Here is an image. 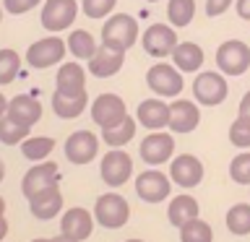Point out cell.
<instances>
[{"label":"cell","instance_id":"7bdbcfd3","mask_svg":"<svg viewBox=\"0 0 250 242\" xmlns=\"http://www.w3.org/2000/svg\"><path fill=\"white\" fill-rule=\"evenodd\" d=\"M52 242H76V240L65 237V234H58V237H52Z\"/></svg>","mask_w":250,"mask_h":242},{"label":"cell","instance_id":"7c38bea8","mask_svg":"<svg viewBox=\"0 0 250 242\" xmlns=\"http://www.w3.org/2000/svg\"><path fill=\"white\" fill-rule=\"evenodd\" d=\"M89 115H91L94 125H99L104 130V128H112V125L123 122L128 117V107H125V99L120 94L104 91L89 104Z\"/></svg>","mask_w":250,"mask_h":242},{"label":"cell","instance_id":"6da1fadb","mask_svg":"<svg viewBox=\"0 0 250 242\" xmlns=\"http://www.w3.org/2000/svg\"><path fill=\"white\" fill-rule=\"evenodd\" d=\"M141 39L138 21L128 13H112L102 23V44L117 52H128Z\"/></svg>","mask_w":250,"mask_h":242},{"label":"cell","instance_id":"3957f363","mask_svg":"<svg viewBox=\"0 0 250 242\" xmlns=\"http://www.w3.org/2000/svg\"><path fill=\"white\" fill-rule=\"evenodd\" d=\"M216 70H222L227 78L245 76L250 70V44L242 39H227L216 47L214 52Z\"/></svg>","mask_w":250,"mask_h":242},{"label":"cell","instance_id":"7a4b0ae2","mask_svg":"<svg viewBox=\"0 0 250 242\" xmlns=\"http://www.w3.org/2000/svg\"><path fill=\"white\" fill-rule=\"evenodd\" d=\"M193 99L201 107H219L229 97V78L222 70H201L190 83Z\"/></svg>","mask_w":250,"mask_h":242},{"label":"cell","instance_id":"e0dca14e","mask_svg":"<svg viewBox=\"0 0 250 242\" xmlns=\"http://www.w3.org/2000/svg\"><path fill=\"white\" fill-rule=\"evenodd\" d=\"M94 224H97V219H94L91 211L76 206V208L62 211V216H60V234H65V237L76 240V242H83V240L91 237Z\"/></svg>","mask_w":250,"mask_h":242},{"label":"cell","instance_id":"8fae6325","mask_svg":"<svg viewBox=\"0 0 250 242\" xmlns=\"http://www.w3.org/2000/svg\"><path fill=\"white\" fill-rule=\"evenodd\" d=\"M78 11H81L78 0H44L39 21H42V26L50 34H60V31L73 26Z\"/></svg>","mask_w":250,"mask_h":242},{"label":"cell","instance_id":"f35d334b","mask_svg":"<svg viewBox=\"0 0 250 242\" xmlns=\"http://www.w3.org/2000/svg\"><path fill=\"white\" fill-rule=\"evenodd\" d=\"M234 11L242 21H250V0H234Z\"/></svg>","mask_w":250,"mask_h":242},{"label":"cell","instance_id":"ee69618b","mask_svg":"<svg viewBox=\"0 0 250 242\" xmlns=\"http://www.w3.org/2000/svg\"><path fill=\"white\" fill-rule=\"evenodd\" d=\"M3 180H5V161L0 159V182H3Z\"/></svg>","mask_w":250,"mask_h":242},{"label":"cell","instance_id":"d6a6232c","mask_svg":"<svg viewBox=\"0 0 250 242\" xmlns=\"http://www.w3.org/2000/svg\"><path fill=\"white\" fill-rule=\"evenodd\" d=\"M21 70V55L11 47H0V86L13 83Z\"/></svg>","mask_w":250,"mask_h":242},{"label":"cell","instance_id":"603a6c76","mask_svg":"<svg viewBox=\"0 0 250 242\" xmlns=\"http://www.w3.org/2000/svg\"><path fill=\"white\" fill-rule=\"evenodd\" d=\"M172 65H175L180 73H201L203 62H206V55H203V47L195 42H180L172 52Z\"/></svg>","mask_w":250,"mask_h":242},{"label":"cell","instance_id":"cb8c5ba5","mask_svg":"<svg viewBox=\"0 0 250 242\" xmlns=\"http://www.w3.org/2000/svg\"><path fill=\"white\" fill-rule=\"evenodd\" d=\"M5 115L11 117V120L31 128V125H37L39 117H42V104H39L34 97H29V94H19V97L8 99V112Z\"/></svg>","mask_w":250,"mask_h":242},{"label":"cell","instance_id":"74e56055","mask_svg":"<svg viewBox=\"0 0 250 242\" xmlns=\"http://www.w3.org/2000/svg\"><path fill=\"white\" fill-rule=\"evenodd\" d=\"M229 5H234V0H206V16L208 19L224 16L227 11H229Z\"/></svg>","mask_w":250,"mask_h":242},{"label":"cell","instance_id":"d4e9b609","mask_svg":"<svg viewBox=\"0 0 250 242\" xmlns=\"http://www.w3.org/2000/svg\"><path fill=\"white\" fill-rule=\"evenodd\" d=\"M50 104H52V112L58 115L60 120H76V117L83 115V109L89 107L91 101H89V94H81V97H65V94L55 91Z\"/></svg>","mask_w":250,"mask_h":242},{"label":"cell","instance_id":"bcb514c9","mask_svg":"<svg viewBox=\"0 0 250 242\" xmlns=\"http://www.w3.org/2000/svg\"><path fill=\"white\" fill-rule=\"evenodd\" d=\"M31 242H52V237H37V240H31Z\"/></svg>","mask_w":250,"mask_h":242},{"label":"cell","instance_id":"7dc6e473","mask_svg":"<svg viewBox=\"0 0 250 242\" xmlns=\"http://www.w3.org/2000/svg\"><path fill=\"white\" fill-rule=\"evenodd\" d=\"M125 242H146V240H138V237H130V240H125Z\"/></svg>","mask_w":250,"mask_h":242},{"label":"cell","instance_id":"f6af8a7d","mask_svg":"<svg viewBox=\"0 0 250 242\" xmlns=\"http://www.w3.org/2000/svg\"><path fill=\"white\" fill-rule=\"evenodd\" d=\"M0 216H5V198L0 195Z\"/></svg>","mask_w":250,"mask_h":242},{"label":"cell","instance_id":"c3c4849f","mask_svg":"<svg viewBox=\"0 0 250 242\" xmlns=\"http://www.w3.org/2000/svg\"><path fill=\"white\" fill-rule=\"evenodd\" d=\"M3 13H5V8H0V21H3Z\"/></svg>","mask_w":250,"mask_h":242},{"label":"cell","instance_id":"ffe728a7","mask_svg":"<svg viewBox=\"0 0 250 242\" xmlns=\"http://www.w3.org/2000/svg\"><path fill=\"white\" fill-rule=\"evenodd\" d=\"M55 91L65 94V97H81L86 91V70L81 62H60L58 73H55Z\"/></svg>","mask_w":250,"mask_h":242},{"label":"cell","instance_id":"ab89813d","mask_svg":"<svg viewBox=\"0 0 250 242\" xmlns=\"http://www.w3.org/2000/svg\"><path fill=\"white\" fill-rule=\"evenodd\" d=\"M237 115L250 117V91L242 94V99H240V104H237Z\"/></svg>","mask_w":250,"mask_h":242},{"label":"cell","instance_id":"b9f144b4","mask_svg":"<svg viewBox=\"0 0 250 242\" xmlns=\"http://www.w3.org/2000/svg\"><path fill=\"white\" fill-rule=\"evenodd\" d=\"M8 112V99L3 97V91H0V117H3Z\"/></svg>","mask_w":250,"mask_h":242},{"label":"cell","instance_id":"8992f818","mask_svg":"<svg viewBox=\"0 0 250 242\" xmlns=\"http://www.w3.org/2000/svg\"><path fill=\"white\" fill-rule=\"evenodd\" d=\"M138 42H141V47H144V52L148 58L167 60V58H172V52H175V47L180 44V39H177V31L172 23L156 21L151 26H146V31L141 34Z\"/></svg>","mask_w":250,"mask_h":242},{"label":"cell","instance_id":"f907efd6","mask_svg":"<svg viewBox=\"0 0 250 242\" xmlns=\"http://www.w3.org/2000/svg\"><path fill=\"white\" fill-rule=\"evenodd\" d=\"M248 190H250V185H248Z\"/></svg>","mask_w":250,"mask_h":242},{"label":"cell","instance_id":"5b68a950","mask_svg":"<svg viewBox=\"0 0 250 242\" xmlns=\"http://www.w3.org/2000/svg\"><path fill=\"white\" fill-rule=\"evenodd\" d=\"M91 214L97 219V224L104 226V229H123L130 222V203L117 190H109V193H102L97 198Z\"/></svg>","mask_w":250,"mask_h":242},{"label":"cell","instance_id":"4dcf8cb0","mask_svg":"<svg viewBox=\"0 0 250 242\" xmlns=\"http://www.w3.org/2000/svg\"><path fill=\"white\" fill-rule=\"evenodd\" d=\"M29 133H31L29 125L16 122L8 115L0 117V143H5V146H21V141H26Z\"/></svg>","mask_w":250,"mask_h":242},{"label":"cell","instance_id":"83f0119b","mask_svg":"<svg viewBox=\"0 0 250 242\" xmlns=\"http://www.w3.org/2000/svg\"><path fill=\"white\" fill-rule=\"evenodd\" d=\"M55 138L50 136H29L26 141H21V156L31 164L50 159V154L55 151Z\"/></svg>","mask_w":250,"mask_h":242},{"label":"cell","instance_id":"60d3db41","mask_svg":"<svg viewBox=\"0 0 250 242\" xmlns=\"http://www.w3.org/2000/svg\"><path fill=\"white\" fill-rule=\"evenodd\" d=\"M5 237H8V219L0 216V242H3Z\"/></svg>","mask_w":250,"mask_h":242},{"label":"cell","instance_id":"9a60e30c","mask_svg":"<svg viewBox=\"0 0 250 242\" xmlns=\"http://www.w3.org/2000/svg\"><path fill=\"white\" fill-rule=\"evenodd\" d=\"M201 125V104L198 101H190V99H172L169 101V125L167 130L169 133H193L195 128Z\"/></svg>","mask_w":250,"mask_h":242},{"label":"cell","instance_id":"681fc988","mask_svg":"<svg viewBox=\"0 0 250 242\" xmlns=\"http://www.w3.org/2000/svg\"><path fill=\"white\" fill-rule=\"evenodd\" d=\"M146 3H159V0H146Z\"/></svg>","mask_w":250,"mask_h":242},{"label":"cell","instance_id":"44dd1931","mask_svg":"<svg viewBox=\"0 0 250 242\" xmlns=\"http://www.w3.org/2000/svg\"><path fill=\"white\" fill-rule=\"evenodd\" d=\"M123 62H125V52H117V50H109V47L99 44L94 58L86 62V70L97 78H112L123 70Z\"/></svg>","mask_w":250,"mask_h":242},{"label":"cell","instance_id":"ac0fdd59","mask_svg":"<svg viewBox=\"0 0 250 242\" xmlns=\"http://www.w3.org/2000/svg\"><path fill=\"white\" fill-rule=\"evenodd\" d=\"M136 120L141 128H146L148 133L151 130H167L169 125V104L167 99L162 97H148L138 104L136 109Z\"/></svg>","mask_w":250,"mask_h":242},{"label":"cell","instance_id":"9c48e42d","mask_svg":"<svg viewBox=\"0 0 250 242\" xmlns=\"http://www.w3.org/2000/svg\"><path fill=\"white\" fill-rule=\"evenodd\" d=\"M136 195L144 203H151V206H156V203H164L172 198V180L169 175H164L162 169H144L141 175H136Z\"/></svg>","mask_w":250,"mask_h":242},{"label":"cell","instance_id":"4fadbf2b","mask_svg":"<svg viewBox=\"0 0 250 242\" xmlns=\"http://www.w3.org/2000/svg\"><path fill=\"white\" fill-rule=\"evenodd\" d=\"M138 154L146 161V167H162V164L175 159V138L167 130H151L141 141Z\"/></svg>","mask_w":250,"mask_h":242},{"label":"cell","instance_id":"ba28073f","mask_svg":"<svg viewBox=\"0 0 250 242\" xmlns=\"http://www.w3.org/2000/svg\"><path fill=\"white\" fill-rule=\"evenodd\" d=\"M99 177L107 187H123L133 177V156L125 148H109L99 161Z\"/></svg>","mask_w":250,"mask_h":242},{"label":"cell","instance_id":"f546056e","mask_svg":"<svg viewBox=\"0 0 250 242\" xmlns=\"http://www.w3.org/2000/svg\"><path fill=\"white\" fill-rule=\"evenodd\" d=\"M227 232L234 237H248L250 234V203H234L224 216Z\"/></svg>","mask_w":250,"mask_h":242},{"label":"cell","instance_id":"52a82bcc","mask_svg":"<svg viewBox=\"0 0 250 242\" xmlns=\"http://www.w3.org/2000/svg\"><path fill=\"white\" fill-rule=\"evenodd\" d=\"M65 52H68V44L58 34H50V37H42L37 42H31L23 58H26V62L34 70H44V68L60 65L65 60Z\"/></svg>","mask_w":250,"mask_h":242},{"label":"cell","instance_id":"30bf717a","mask_svg":"<svg viewBox=\"0 0 250 242\" xmlns=\"http://www.w3.org/2000/svg\"><path fill=\"white\" fill-rule=\"evenodd\" d=\"M99 143L102 138L94 130H73L62 143V151H65V159L76 167H86L99 156Z\"/></svg>","mask_w":250,"mask_h":242},{"label":"cell","instance_id":"4316f807","mask_svg":"<svg viewBox=\"0 0 250 242\" xmlns=\"http://www.w3.org/2000/svg\"><path fill=\"white\" fill-rule=\"evenodd\" d=\"M136 130H138V120L128 115L123 122L112 125V128H104L99 138L104 141V146H109V148H125L133 138H136Z\"/></svg>","mask_w":250,"mask_h":242},{"label":"cell","instance_id":"484cf974","mask_svg":"<svg viewBox=\"0 0 250 242\" xmlns=\"http://www.w3.org/2000/svg\"><path fill=\"white\" fill-rule=\"evenodd\" d=\"M65 44H68V52L73 55L76 60L89 62V60L94 58V52L99 50L102 42H97V39H94L91 31H86V29H73V31L68 34Z\"/></svg>","mask_w":250,"mask_h":242},{"label":"cell","instance_id":"277c9868","mask_svg":"<svg viewBox=\"0 0 250 242\" xmlns=\"http://www.w3.org/2000/svg\"><path fill=\"white\" fill-rule=\"evenodd\" d=\"M146 86L151 89L154 97L177 99L185 89V73H180L172 62H154L146 70Z\"/></svg>","mask_w":250,"mask_h":242},{"label":"cell","instance_id":"5bb4252c","mask_svg":"<svg viewBox=\"0 0 250 242\" xmlns=\"http://www.w3.org/2000/svg\"><path fill=\"white\" fill-rule=\"evenodd\" d=\"M203 161L195 154H177L175 159L169 161V180L172 185L183 187V190H190V187H198L203 182Z\"/></svg>","mask_w":250,"mask_h":242},{"label":"cell","instance_id":"836d02e7","mask_svg":"<svg viewBox=\"0 0 250 242\" xmlns=\"http://www.w3.org/2000/svg\"><path fill=\"white\" fill-rule=\"evenodd\" d=\"M229 143L240 151H248L250 148V117L237 115L229 125Z\"/></svg>","mask_w":250,"mask_h":242},{"label":"cell","instance_id":"e575fe53","mask_svg":"<svg viewBox=\"0 0 250 242\" xmlns=\"http://www.w3.org/2000/svg\"><path fill=\"white\" fill-rule=\"evenodd\" d=\"M229 180L237 185H250V148L248 151H240L234 159L229 161Z\"/></svg>","mask_w":250,"mask_h":242},{"label":"cell","instance_id":"2e32d148","mask_svg":"<svg viewBox=\"0 0 250 242\" xmlns=\"http://www.w3.org/2000/svg\"><path fill=\"white\" fill-rule=\"evenodd\" d=\"M58 182H60L58 164L44 159V161H37L34 167L26 169V175L21 180V193H23V198L29 201L31 195H37L39 190H44V187H50V185H58Z\"/></svg>","mask_w":250,"mask_h":242},{"label":"cell","instance_id":"d590c367","mask_svg":"<svg viewBox=\"0 0 250 242\" xmlns=\"http://www.w3.org/2000/svg\"><path fill=\"white\" fill-rule=\"evenodd\" d=\"M115 5H117V0H81L83 16L86 19H94V21L109 19L115 13Z\"/></svg>","mask_w":250,"mask_h":242},{"label":"cell","instance_id":"1f68e13d","mask_svg":"<svg viewBox=\"0 0 250 242\" xmlns=\"http://www.w3.org/2000/svg\"><path fill=\"white\" fill-rule=\"evenodd\" d=\"M180 242H214V229L203 219H193L180 226Z\"/></svg>","mask_w":250,"mask_h":242},{"label":"cell","instance_id":"8d00e7d4","mask_svg":"<svg viewBox=\"0 0 250 242\" xmlns=\"http://www.w3.org/2000/svg\"><path fill=\"white\" fill-rule=\"evenodd\" d=\"M37 5H42V0H3L5 13H11V16L29 13V11H34Z\"/></svg>","mask_w":250,"mask_h":242},{"label":"cell","instance_id":"d6986e66","mask_svg":"<svg viewBox=\"0 0 250 242\" xmlns=\"http://www.w3.org/2000/svg\"><path fill=\"white\" fill-rule=\"evenodd\" d=\"M29 211L31 216L39 222H50V219L62 214V190L60 185H50L44 190H39L37 195L29 198Z\"/></svg>","mask_w":250,"mask_h":242},{"label":"cell","instance_id":"f1b7e54d","mask_svg":"<svg viewBox=\"0 0 250 242\" xmlns=\"http://www.w3.org/2000/svg\"><path fill=\"white\" fill-rule=\"evenodd\" d=\"M195 0H167V23H172L175 29L190 26L195 19Z\"/></svg>","mask_w":250,"mask_h":242},{"label":"cell","instance_id":"7402d4cb","mask_svg":"<svg viewBox=\"0 0 250 242\" xmlns=\"http://www.w3.org/2000/svg\"><path fill=\"white\" fill-rule=\"evenodd\" d=\"M201 216V203L193 198L190 193H180V195H172V198L167 201V219L172 226H183L188 222H193V219Z\"/></svg>","mask_w":250,"mask_h":242}]
</instances>
